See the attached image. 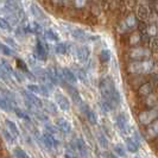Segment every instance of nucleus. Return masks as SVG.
<instances>
[{
	"mask_svg": "<svg viewBox=\"0 0 158 158\" xmlns=\"http://www.w3.org/2000/svg\"><path fill=\"white\" fill-rule=\"evenodd\" d=\"M100 90H101V95H102L103 100L107 101L108 103H111L112 106H113V103H112V96L117 92V88L114 86L113 80L110 76H107V77L101 80V82H100Z\"/></svg>",
	"mask_w": 158,
	"mask_h": 158,
	"instance_id": "f257e3e1",
	"label": "nucleus"
},
{
	"mask_svg": "<svg viewBox=\"0 0 158 158\" xmlns=\"http://www.w3.org/2000/svg\"><path fill=\"white\" fill-rule=\"evenodd\" d=\"M117 126L120 130L121 133H127L128 132V126H127V118L124 113H120L117 117Z\"/></svg>",
	"mask_w": 158,
	"mask_h": 158,
	"instance_id": "f03ea898",
	"label": "nucleus"
},
{
	"mask_svg": "<svg viewBox=\"0 0 158 158\" xmlns=\"http://www.w3.org/2000/svg\"><path fill=\"white\" fill-rule=\"evenodd\" d=\"M158 115V112L157 110H152V111H145L140 113V115H139V119H140V121H142L143 124H148V123H150L151 120H153V119L156 118Z\"/></svg>",
	"mask_w": 158,
	"mask_h": 158,
	"instance_id": "7ed1b4c3",
	"label": "nucleus"
},
{
	"mask_svg": "<svg viewBox=\"0 0 158 158\" xmlns=\"http://www.w3.org/2000/svg\"><path fill=\"white\" fill-rule=\"evenodd\" d=\"M125 143H126L127 150L130 151V152H137V151H138L139 144H137L132 138H126V139H125Z\"/></svg>",
	"mask_w": 158,
	"mask_h": 158,
	"instance_id": "20e7f679",
	"label": "nucleus"
},
{
	"mask_svg": "<svg viewBox=\"0 0 158 158\" xmlns=\"http://www.w3.org/2000/svg\"><path fill=\"white\" fill-rule=\"evenodd\" d=\"M99 58H100V61H101L102 63L110 62V60H111V51H110L108 49L102 50V51L100 52V55H99Z\"/></svg>",
	"mask_w": 158,
	"mask_h": 158,
	"instance_id": "39448f33",
	"label": "nucleus"
},
{
	"mask_svg": "<svg viewBox=\"0 0 158 158\" xmlns=\"http://www.w3.org/2000/svg\"><path fill=\"white\" fill-rule=\"evenodd\" d=\"M88 54H89V51H88L87 48H80L79 50V58L82 61V62H85L86 60L88 58Z\"/></svg>",
	"mask_w": 158,
	"mask_h": 158,
	"instance_id": "423d86ee",
	"label": "nucleus"
},
{
	"mask_svg": "<svg viewBox=\"0 0 158 158\" xmlns=\"http://www.w3.org/2000/svg\"><path fill=\"white\" fill-rule=\"evenodd\" d=\"M114 152L117 153L118 157H126V151H125V149L121 145H115L114 146Z\"/></svg>",
	"mask_w": 158,
	"mask_h": 158,
	"instance_id": "0eeeda50",
	"label": "nucleus"
},
{
	"mask_svg": "<svg viewBox=\"0 0 158 158\" xmlns=\"http://www.w3.org/2000/svg\"><path fill=\"white\" fill-rule=\"evenodd\" d=\"M149 133H150V135H152V137H155V135H158V120H156V121L149 127Z\"/></svg>",
	"mask_w": 158,
	"mask_h": 158,
	"instance_id": "6e6552de",
	"label": "nucleus"
},
{
	"mask_svg": "<svg viewBox=\"0 0 158 158\" xmlns=\"http://www.w3.org/2000/svg\"><path fill=\"white\" fill-rule=\"evenodd\" d=\"M87 118L92 124H96V121H98V118H96L95 113L93 111H90V110H87Z\"/></svg>",
	"mask_w": 158,
	"mask_h": 158,
	"instance_id": "1a4fd4ad",
	"label": "nucleus"
},
{
	"mask_svg": "<svg viewBox=\"0 0 158 158\" xmlns=\"http://www.w3.org/2000/svg\"><path fill=\"white\" fill-rule=\"evenodd\" d=\"M98 138H99L100 144L102 145L103 148H107V145H108V139H106V137H105L102 133H98Z\"/></svg>",
	"mask_w": 158,
	"mask_h": 158,
	"instance_id": "9d476101",
	"label": "nucleus"
},
{
	"mask_svg": "<svg viewBox=\"0 0 158 158\" xmlns=\"http://www.w3.org/2000/svg\"><path fill=\"white\" fill-rule=\"evenodd\" d=\"M139 92H140V94H143V95L149 94V93L151 92V86L149 85V83H148V85H144V86H142V87H140Z\"/></svg>",
	"mask_w": 158,
	"mask_h": 158,
	"instance_id": "9b49d317",
	"label": "nucleus"
},
{
	"mask_svg": "<svg viewBox=\"0 0 158 158\" xmlns=\"http://www.w3.org/2000/svg\"><path fill=\"white\" fill-rule=\"evenodd\" d=\"M58 125H60V127H61L62 130H64V131H69V128H70L69 124H68L67 121H64L63 119H61V120L58 121Z\"/></svg>",
	"mask_w": 158,
	"mask_h": 158,
	"instance_id": "f8f14e48",
	"label": "nucleus"
},
{
	"mask_svg": "<svg viewBox=\"0 0 158 158\" xmlns=\"http://www.w3.org/2000/svg\"><path fill=\"white\" fill-rule=\"evenodd\" d=\"M142 68H143V71H149L151 68H152V63H151L150 61H148V62H143Z\"/></svg>",
	"mask_w": 158,
	"mask_h": 158,
	"instance_id": "ddd939ff",
	"label": "nucleus"
},
{
	"mask_svg": "<svg viewBox=\"0 0 158 158\" xmlns=\"http://www.w3.org/2000/svg\"><path fill=\"white\" fill-rule=\"evenodd\" d=\"M126 24L130 26V27H133L135 25V16H130L128 18L126 19Z\"/></svg>",
	"mask_w": 158,
	"mask_h": 158,
	"instance_id": "4468645a",
	"label": "nucleus"
},
{
	"mask_svg": "<svg viewBox=\"0 0 158 158\" xmlns=\"http://www.w3.org/2000/svg\"><path fill=\"white\" fill-rule=\"evenodd\" d=\"M145 50L144 49H137V50H133L132 51V57H139V56H143L144 54H142V52H144Z\"/></svg>",
	"mask_w": 158,
	"mask_h": 158,
	"instance_id": "2eb2a0df",
	"label": "nucleus"
},
{
	"mask_svg": "<svg viewBox=\"0 0 158 158\" xmlns=\"http://www.w3.org/2000/svg\"><path fill=\"white\" fill-rule=\"evenodd\" d=\"M65 77L69 80V81H71V82H75V76L73 75V73H70L69 70H65Z\"/></svg>",
	"mask_w": 158,
	"mask_h": 158,
	"instance_id": "dca6fc26",
	"label": "nucleus"
},
{
	"mask_svg": "<svg viewBox=\"0 0 158 158\" xmlns=\"http://www.w3.org/2000/svg\"><path fill=\"white\" fill-rule=\"evenodd\" d=\"M138 40H139V35L138 33H133L132 37H131V44H135Z\"/></svg>",
	"mask_w": 158,
	"mask_h": 158,
	"instance_id": "f3484780",
	"label": "nucleus"
},
{
	"mask_svg": "<svg viewBox=\"0 0 158 158\" xmlns=\"http://www.w3.org/2000/svg\"><path fill=\"white\" fill-rule=\"evenodd\" d=\"M85 2H86V0H75V4L77 7H82L85 5Z\"/></svg>",
	"mask_w": 158,
	"mask_h": 158,
	"instance_id": "a211bd4d",
	"label": "nucleus"
},
{
	"mask_svg": "<svg viewBox=\"0 0 158 158\" xmlns=\"http://www.w3.org/2000/svg\"><path fill=\"white\" fill-rule=\"evenodd\" d=\"M149 33H150L151 36H155V35L157 33V29H156L155 26H151L150 29H149Z\"/></svg>",
	"mask_w": 158,
	"mask_h": 158,
	"instance_id": "6ab92c4d",
	"label": "nucleus"
},
{
	"mask_svg": "<svg viewBox=\"0 0 158 158\" xmlns=\"http://www.w3.org/2000/svg\"><path fill=\"white\" fill-rule=\"evenodd\" d=\"M108 158H119V157L115 156V155H113V153H108Z\"/></svg>",
	"mask_w": 158,
	"mask_h": 158,
	"instance_id": "aec40b11",
	"label": "nucleus"
},
{
	"mask_svg": "<svg viewBox=\"0 0 158 158\" xmlns=\"http://www.w3.org/2000/svg\"><path fill=\"white\" fill-rule=\"evenodd\" d=\"M135 158H140V157H138V156H137V157H135Z\"/></svg>",
	"mask_w": 158,
	"mask_h": 158,
	"instance_id": "412c9836",
	"label": "nucleus"
},
{
	"mask_svg": "<svg viewBox=\"0 0 158 158\" xmlns=\"http://www.w3.org/2000/svg\"><path fill=\"white\" fill-rule=\"evenodd\" d=\"M67 158H69V157H67Z\"/></svg>",
	"mask_w": 158,
	"mask_h": 158,
	"instance_id": "4be33fe9",
	"label": "nucleus"
}]
</instances>
